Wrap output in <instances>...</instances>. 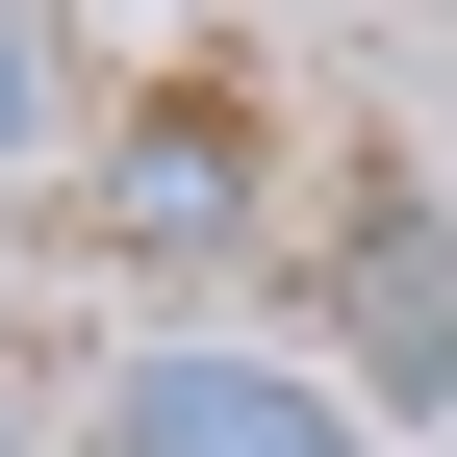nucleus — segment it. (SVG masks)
<instances>
[{
    "instance_id": "20e7f679",
    "label": "nucleus",
    "mask_w": 457,
    "mask_h": 457,
    "mask_svg": "<svg viewBox=\"0 0 457 457\" xmlns=\"http://www.w3.org/2000/svg\"><path fill=\"white\" fill-rule=\"evenodd\" d=\"M0 457H26V407H0Z\"/></svg>"
},
{
    "instance_id": "f257e3e1",
    "label": "nucleus",
    "mask_w": 457,
    "mask_h": 457,
    "mask_svg": "<svg viewBox=\"0 0 457 457\" xmlns=\"http://www.w3.org/2000/svg\"><path fill=\"white\" fill-rule=\"evenodd\" d=\"M102 457H356V407H330V381H279V356H128Z\"/></svg>"
},
{
    "instance_id": "f03ea898",
    "label": "nucleus",
    "mask_w": 457,
    "mask_h": 457,
    "mask_svg": "<svg viewBox=\"0 0 457 457\" xmlns=\"http://www.w3.org/2000/svg\"><path fill=\"white\" fill-rule=\"evenodd\" d=\"M356 381L457 407V228H356Z\"/></svg>"
},
{
    "instance_id": "7ed1b4c3",
    "label": "nucleus",
    "mask_w": 457,
    "mask_h": 457,
    "mask_svg": "<svg viewBox=\"0 0 457 457\" xmlns=\"http://www.w3.org/2000/svg\"><path fill=\"white\" fill-rule=\"evenodd\" d=\"M26 128H51V51H26V26H0V153H26Z\"/></svg>"
}]
</instances>
